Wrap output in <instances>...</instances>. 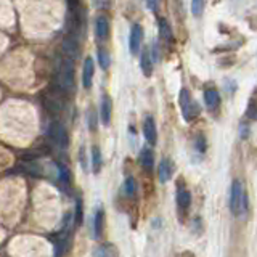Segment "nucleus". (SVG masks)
I'll return each mask as SVG.
<instances>
[{"instance_id": "1", "label": "nucleus", "mask_w": 257, "mask_h": 257, "mask_svg": "<svg viewBox=\"0 0 257 257\" xmlns=\"http://www.w3.org/2000/svg\"><path fill=\"white\" fill-rule=\"evenodd\" d=\"M230 211L233 215H240V214H246L248 211V196L243 190V184L240 180H233L232 184V190H230Z\"/></svg>"}, {"instance_id": "2", "label": "nucleus", "mask_w": 257, "mask_h": 257, "mask_svg": "<svg viewBox=\"0 0 257 257\" xmlns=\"http://www.w3.org/2000/svg\"><path fill=\"white\" fill-rule=\"evenodd\" d=\"M179 105H180V111H182V114H184V119L187 121V123H192V121H194L199 116L201 108L198 105V101L193 98L190 90H187V89L180 90Z\"/></svg>"}, {"instance_id": "3", "label": "nucleus", "mask_w": 257, "mask_h": 257, "mask_svg": "<svg viewBox=\"0 0 257 257\" xmlns=\"http://www.w3.org/2000/svg\"><path fill=\"white\" fill-rule=\"evenodd\" d=\"M74 62L69 58H64L62 63L58 66V77L57 82L60 85V89L64 92H72L74 90Z\"/></svg>"}, {"instance_id": "4", "label": "nucleus", "mask_w": 257, "mask_h": 257, "mask_svg": "<svg viewBox=\"0 0 257 257\" xmlns=\"http://www.w3.org/2000/svg\"><path fill=\"white\" fill-rule=\"evenodd\" d=\"M62 50H63L66 58H69L74 62V60H76L79 57V53H80V32L67 31V34L63 39Z\"/></svg>"}, {"instance_id": "5", "label": "nucleus", "mask_w": 257, "mask_h": 257, "mask_svg": "<svg viewBox=\"0 0 257 257\" xmlns=\"http://www.w3.org/2000/svg\"><path fill=\"white\" fill-rule=\"evenodd\" d=\"M141 42H143V28L135 23L132 24L130 32H128V50L132 55H137L141 50Z\"/></svg>"}, {"instance_id": "6", "label": "nucleus", "mask_w": 257, "mask_h": 257, "mask_svg": "<svg viewBox=\"0 0 257 257\" xmlns=\"http://www.w3.org/2000/svg\"><path fill=\"white\" fill-rule=\"evenodd\" d=\"M93 77H95V62H93L92 57H87L82 66V87L85 90L92 89Z\"/></svg>"}, {"instance_id": "7", "label": "nucleus", "mask_w": 257, "mask_h": 257, "mask_svg": "<svg viewBox=\"0 0 257 257\" xmlns=\"http://www.w3.org/2000/svg\"><path fill=\"white\" fill-rule=\"evenodd\" d=\"M111 118H113V100L110 95L103 93L100 101V121L103 126H110L111 124Z\"/></svg>"}, {"instance_id": "8", "label": "nucleus", "mask_w": 257, "mask_h": 257, "mask_svg": "<svg viewBox=\"0 0 257 257\" xmlns=\"http://www.w3.org/2000/svg\"><path fill=\"white\" fill-rule=\"evenodd\" d=\"M143 137L150 146H154L158 143V128H156V123H154V119L151 116H146L143 121Z\"/></svg>"}, {"instance_id": "9", "label": "nucleus", "mask_w": 257, "mask_h": 257, "mask_svg": "<svg viewBox=\"0 0 257 257\" xmlns=\"http://www.w3.org/2000/svg\"><path fill=\"white\" fill-rule=\"evenodd\" d=\"M50 135L53 141H57L60 148H66L67 143H69V137H67V132H66V127L60 123H53L50 126Z\"/></svg>"}, {"instance_id": "10", "label": "nucleus", "mask_w": 257, "mask_h": 257, "mask_svg": "<svg viewBox=\"0 0 257 257\" xmlns=\"http://www.w3.org/2000/svg\"><path fill=\"white\" fill-rule=\"evenodd\" d=\"M95 36L100 42H105L110 37V19L105 15H98L95 19Z\"/></svg>"}, {"instance_id": "11", "label": "nucleus", "mask_w": 257, "mask_h": 257, "mask_svg": "<svg viewBox=\"0 0 257 257\" xmlns=\"http://www.w3.org/2000/svg\"><path fill=\"white\" fill-rule=\"evenodd\" d=\"M174 175V164L169 158H164L158 166V179L161 184H167Z\"/></svg>"}, {"instance_id": "12", "label": "nucleus", "mask_w": 257, "mask_h": 257, "mask_svg": "<svg viewBox=\"0 0 257 257\" xmlns=\"http://www.w3.org/2000/svg\"><path fill=\"white\" fill-rule=\"evenodd\" d=\"M192 204V193L188 192V188H185L182 184H179L177 188V206L182 212H187L190 209Z\"/></svg>"}, {"instance_id": "13", "label": "nucleus", "mask_w": 257, "mask_h": 257, "mask_svg": "<svg viewBox=\"0 0 257 257\" xmlns=\"http://www.w3.org/2000/svg\"><path fill=\"white\" fill-rule=\"evenodd\" d=\"M153 57L150 49H143L140 52V69L145 77H150L153 74Z\"/></svg>"}, {"instance_id": "14", "label": "nucleus", "mask_w": 257, "mask_h": 257, "mask_svg": "<svg viewBox=\"0 0 257 257\" xmlns=\"http://www.w3.org/2000/svg\"><path fill=\"white\" fill-rule=\"evenodd\" d=\"M158 29H159V39L162 40V42L167 44V45H172L174 44V32H172L171 24L167 23L166 18H159Z\"/></svg>"}, {"instance_id": "15", "label": "nucleus", "mask_w": 257, "mask_h": 257, "mask_svg": "<svg viewBox=\"0 0 257 257\" xmlns=\"http://www.w3.org/2000/svg\"><path fill=\"white\" fill-rule=\"evenodd\" d=\"M204 103L207 106L209 111H215L219 110V106L222 103L220 100V93L215 90V89H206L204 90Z\"/></svg>"}, {"instance_id": "16", "label": "nucleus", "mask_w": 257, "mask_h": 257, "mask_svg": "<svg viewBox=\"0 0 257 257\" xmlns=\"http://www.w3.org/2000/svg\"><path fill=\"white\" fill-rule=\"evenodd\" d=\"M105 232V211L103 209H97L95 215H93V238L100 240Z\"/></svg>"}, {"instance_id": "17", "label": "nucleus", "mask_w": 257, "mask_h": 257, "mask_svg": "<svg viewBox=\"0 0 257 257\" xmlns=\"http://www.w3.org/2000/svg\"><path fill=\"white\" fill-rule=\"evenodd\" d=\"M138 161H140V166L145 169L146 172H151L153 171V166H154V153L150 146L143 148V150L140 151V156H138Z\"/></svg>"}, {"instance_id": "18", "label": "nucleus", "mask_w": 257, "mask_h": 257, "mask_svg": "<svg viewBox=\"0 0 257 257\" xmlns=\"http://www.w3.org/2000/svg\"><path fill=\"white\" fill-rule=\"evenodd\" d=\"M90 162H92V171L93 174H100L101 167H103V154H101V150L98 145L92 146L90 151Z\"/></svg>"}, {"instance_id": "19", "label": "nucleus", "mask_w": 257, "mask_h": 257, "mask_svg": "<svg viewBox=\"0 0 257 257\" xmlns=\"http://www.w3.org/2000/svg\"><path fill=\"white\" fill-rule=\"evenodd\" d=\"M97 58H98V64L103 71H106L108 67H110L111 64V57H110V52H108L106 49H103V47H100V49L97 50Z\"/></svg>"}, {"instance_id": "20", "label": "nucleus", "mask_w": 257, "mask_h": 257, "mask_svg": "<svg viewBox=\"0 0 257 257\" xmlns=\"http://www.w3.org/2000/svg\"><path fill=\"white\" fill-rule=\"evenodd\" d=\"M124 193L127 196H135V193H137V180H135L133 177H127L126 182H124Z\"/></svg>"}, {"instance_id": "21", "label": "nucleus", "mask_w": 257, "mask_h": 257, "mask_svg": "<svg viewBox=\"0 0 257 257\" xmlns=\"http://www.w3.org/2000/svg\"><path fill=\"white\" fill-rule=\"evenodd\" d=\"M87 124H89V128L92 132L97 130V126H98V114L97 111L93 110V108H90L89 113H87Z\"/></svg>"}, {"instance_id": "22", "label": "nucleus", "mask_w": 257, "mask_h": 257, "mask_svg": "<svg viewBox=\"0 0 257 257\" xmlns=\"http://www.w3.org/2000/svg\"><path fill=\"white\" fill-rule=\"evenodd\" d=\"M202 10H204V0H192V13L193 16L198 18Z\"/></svg>"}, {"instance_id": "23", "label": "nucleus", "mask_w": 257, "mask_h": 257, "mask_svg": "<svg viewBox=\"0 0 257 257\" xmlns=\"http://www.w3.org/2000/svg\"><path fill=\"white\" fill-rule=\"evenodd\" d=\"M194 145H196V150H198L199 153H204L206 151V138L204 135H198L194 140Z\"/></svg>"}, {"instance_id": "24", "label": "nucleus", "mask_w": 257, "mask_h": 257, "mask_svg": "<svg viewBox=\"0 0 257 257\" xmlns=\"http://www.w3.org/2000/svg\"><path fill=\"white\" fill-rule=\"evenodd\" d=\"M248 116L251 118L253 121L257 119V101L256 100H251V103H249V108H248Z\"/></svg>"}, {"instance_id": "25", "label": "nucleus", "mask_w": 257, "mask_h": 257, "mask_svg": "<svg viewBox=\"0 0 257 257\" xmlns=\"http://www.w3.org/2000/svg\"><path fill=\"white\" fill-rule=\"evenodd\" d=\"M76 224H82V201L77 199L76 204Z\"/></svg>"}, {"instance_id": "26", "label": "nucleus", "mask_w": 257, "mask_h": 257, "mask_svg": "<svg viewBox=\"0 0 257 257\" xmlns=\"http://www.w3.org/2000/svg\"><path fill=\"white\" fill-rule=\"evenodd\" d=\"M79 162H80V166H82L84 171H87V156H85V148L84 146L79 150Z\"/></svg>"}, {"instance_id": "27", "label": "nucleus", "mask_w": 257, "mask_h": 257, "mask_svg": "<svg viewBox=\"0 0 257 257\" xmlns=\"http://www.w3.org/2000/svg\"><path fill=\"white\" fill-rule=\"evenodd\" d=\"M66 3H67V8H69V11H76V10H79V6H80V0H66Z\"/></svg>"}, {"instance_id": "28", "label": "nucleus", "mask_w": 257, "mask_h": 257, "mask_svg": "<svg viewBox=\"0 0 257 257\" xmlns=\"http://www.w3.org/2000/svg\"><path fill=\"white\" fill-rule=\"evenodd\" d=\"M146 6L150 8L151 11H158V5H159V0H145Z\"/></svg>"}]
</instances>
